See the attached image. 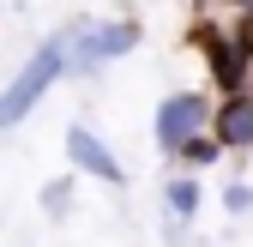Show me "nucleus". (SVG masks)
Masks as SVG:
<instances>
[{"label": "nucleus", "mask_w": 253, "mask_h": 247, "mask_svg": "<svg viewBox=\"0 0 253 247\" xmlns=\"http://www.w3.org/2000/svg\"><path fill=\"white\" fill-rule=\"evenodd\" d=\"M67 79V30H54L48 42H37V54L24 60V67L6 79V90H0V133H12L30 121V109H37L48 90Z\"/></svg>", "instance_id": "1"}, {"label": "nucleus", "mask_w": 253, "mask_h": 247, "mask_svg": "<svg viewBox=\"0 0 253 247\" xmlns=\"http://www.w3.org/2000/svg\"><path fill=\"white\" fill-rule=\"evenodd\" d=\"M139 48V24L133 18H109V24H73L67 30V73L73 79H97L103 67H115L121 54Z\"/></svg>", "instance_id": "2"}, {"label": "nucleus", "mask_w": 253, "mask_h": 247, "mask_svg": "<svg viewBox=\"0 0 253 247\" xmlns=\"http://www.w3.org/2000/svg\"><path fill=\"white\" fill-rule=\"evenodd\" d=\"M193 48L205 54V73H211V84H217V97H229V90H247L253 60L241 54V42L229 37V30H217L211 18H199V24H193Z\"/></svg>", "instance_id": "3"}, {"label": "nucleus", "mask_w": 253, "mask_h": 247, "mask_svg": "<svg viewBox=\"0 0 253 247\" xmlns=\"http://www.w3.org/2000/svg\"><path fill=\"white\" fill-rule=\"evenodd\" d=\"M193 133H211V97H205V90H175V97L157 103V145H163L169 157Z\"/></svg>", "instance_id": "4"}, {"label": "nucleus", "mask_w": 253, "mask_h": 247, "mask_svg": "<svg viewBox=\"0 0 253 247\" xmlns=\"http://www.w3.org/2000/svg\"><path fill=\"white\" fill-rule=\"evenodd\" d=\"M67 157H73V169H79V175L103 181V187H121V181H126L121 157L103 145V133H97V127H84V121H73V127H67Z\"/></svg>", "instance_id": "5"}, {"label": "nucleus", "mask_w": 253, "mask_h": 247, "mask_svg": "<svg viewBox=\"0 0 253 247\" xmlns=\"http://www.w3.org/2000/svg\"><path fill=\"white\" fill-rule=\"evenodd\" d=\"M211 139L223 151H247L253 145V90H229L223 103H211Z\"/></svg>", "instance_id": "6"}, {"label": "nucleus", "mask_w": 253, "mask_h": 247, "mask_svg": "<svg viewBox=\"0 0 253 247\" xmlns=\"http://www.w3.org/2000/svg\"><path fill=\"white\" fill-rule=\"evenodd\" d=\"M163 205H169V223H163V229H169V241H175L187 223H193V211H199V181H193V175H175L169 187H163Z\"/></svg>", "instance_id": "7"}, {"label": "nucleus", "mask_w": 253, "mask_h": 247, "mask_svg": "<svg viewBox=\"0 0 253 247\" xmlns=\"http://www.w3.org/2000/svg\"><path fill=\"white\" fill-rule=\"evenodd\" d=\"M217 157H223V145H217L211 133H193V139H187V145L175 151V163H181V169H211Z\"/></svg>", "instance_id": "8"}, {"label": "nucleus", "mask_w": 253, "mask_h": 247, "mask_svg": "<svg viewBox=\"0 0 253 247\" xmlns=\"http://www.w3.org/2000/svg\"><path fill=\"white\" fill-rule=\"evenodd\" d=\"M42 211H48V217H67V211H73V175H60V181L42 187Z\"/></svg>", "instance_id": "9"}, {"label": "nucleus", "mask_w": 253, "mask_h": 247, "mask_svg": "<svg viewBox=\"0 0 253 247\" xmlns=\"http://www.w3.org/2000/svg\"><path fill=\"white\" fill-rule=\"evenodd\" d=\"M223 205L235 211V217H241V211H253V187H241V181H235V187H223Z\"/></svg>", "instance_id": "10"}, {"label": "nucleus", "mask_w": 253, "mask_h": 247, "mask_svg": "<svg viewBox=\"0 0 253 247\" xmlns=\"http://www.w3.org/2000/svg\"><path fill=\"white\" fill-rule=\"evenodd\" d=\"M229 37H235V42H241V54L253 60V12H241V18H235V30H229Z\"/></svg>", "instance_id": "11"}, {"label": "nucleus", "mask_w": 253, "mask_h": 247, "mask_svg": "<svg viewBox=\"0 0 253 247\" xmlns=\"http://www.w3.org/2000/svg\"><path fill=\"white\" fill-rule=\"evenodd\" d=\"M229 6H241V12H253V0H229Z\"/></svg>", "instance_id": "12"}]
</instances>
